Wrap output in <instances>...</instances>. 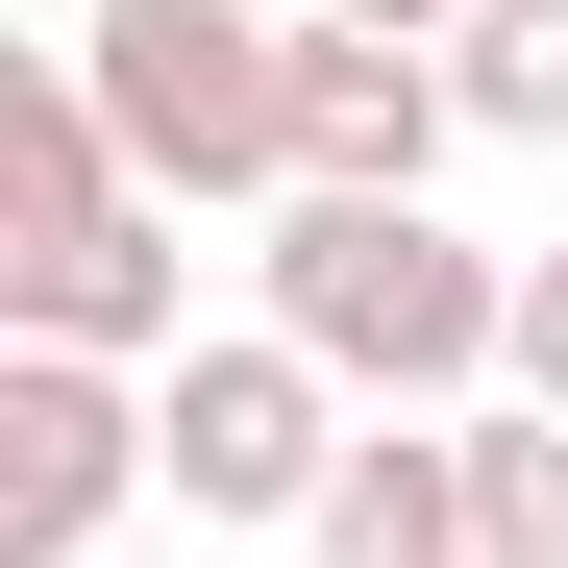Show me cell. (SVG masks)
Returning <instances> with one entry per match:
<instances>
[{"label":"cell","mask_w":568,"mask_h":568,"mask_svg":"<svg viewBox=\"0 0 568 568\" xmlns=\"http://www.w3.org/2000/svg\"><path fill=\"white\" fill-rule=\"evenodd\" d=\"M272 346H322L371 420H495L519 396V247H469L445 199H272Z\"/></svg>","instance_id":"1"},{"label":"cell","mask_w":568,"mask_h":568,"mask_svg":"<svg viewBox=\"0 0 568 568\" xmlns=\"http://www.w3.org/2000/svg\"><path fill=\"white\" fill-rule=\"evenodd\" d=\"M0 346H74V371H173L199 346V223L124 173L74 50L0 74Z\"/></svg>","instance_id":"2"},{"label":"cell","mask_w":568,"mask_h":568,"mask_svg":"<svg viewBox=\"0 0 568 568\" xmlns=\"http://www.w3.org/2000/svg\"><path fill=\"white\" fill-rule=\"evenodd\" d=\"M74 100L124 124V173L173 223H223V199H297V0H74Z\"/></svg>","instance_id":"3"},{"label":"cell","mask_w":568,"mask_h":568,"mask_svg":"<svg viewBox=\"0 0 568 568\" xmlns=\"http://www.w3.org/2000/svg\"><path fill=\"white\" fill-rule=\"evenodd\" d=\"M149 420H173V519H322V469H346V371L322 346H272V322H199L149 371Z\"/></svg>","instance_id":"4"},{"label":"cell","mask_w":568,"mask_h":568,"mask_svg":"<svg viewBox=\"0 0 568 568\" xmlns=\"http://www.w3.org/2000/svg\"><path fill=\"white\" fill-rule=\"evenodd\" d=\"M124 495H173V420L149 371H74V346H0V568H100Z\"/></svg>","instance_id":"5"},{"label":"cell","mask_w":568,"mask_h":568,"mask_svg":"<svg viewBox=\"0 0 568 568\" xmlns=\"http://www.w3.org/2000/svg\"><path fill=\"white\" fill-rule=\"evenodd\" d=\"M469 149V74L396 26H297V199H445Z\"/></svg>","instance_id":"6"},{"label":"cell","mask_w":568,"mask_h":568,"mask_svg":"<svg viewBox=\"0 0 568 568\" xmlns=\"http://www.w3.org/2000/svg\"><path fill=\"white\" fill-rule=\"evenodd\" d=\"M297 544L322 568H469V420H346V469H322Z\"/></svg>","instance_id":"7"},{"label":"cell","mask_w":568,"mask_h":568,"mask_svg":"<svg viewBox=\"0 0 568 568\" xmlns=\"http://www.w3.org/2000/svg\"><path fill=\"white\" fill-rule=\"evenodd\" d=\"M445 74H469V149H568V0H469Z\"/></svg>","instance_id":"8"},{"label":"cell","mask_w":568,"mask_h":568,"mask_svg":"<svg viewBox=\"0 0 568 568\" xmlns=\"http://www.w3.org/2000/svg\"><path fill=\"white\" fill-rule=\"evenodd\" d=\"M469 568H568V420L544 396L469 420Z\"/></svg>","instance_id":"9"},{"label":"cell","mask_w":568,"mask_h":568,"mask_svg":"<svg viewBox=\"0 0 568 568\" xmlns=\"http://www.w3.org/2000/svg\"><path fill=\"white\" fill-rule=\"evenodd\" d=\"M519 396L568 420V247H519Z\"/></svg>","instance_id":"10"},{"label":"cell","mask_w":568,"mask_h":568,"mask_svg":"<svg viewBox=\"0 0 568 568\" xmlns=\"http://www.w3.org/2000/svg\"><path fill=\"white\" fill-rule=\"evenodd\" d=\"M297 26H396V50H445V26H469V0H297Z\"/></svg>","instance_id":"11"},{"label":"cell","mask_w":568,"mask_h":568,"mask_svg":"<svg viewBox=\"0 0 568 568\" xmlns=\"http://www.w3.org/2000/svg\"><path fill=\"white\" fill-rule=\"evenodd\" d=\"M100 568H149V544H100Z\"/></svg>","instance_id":"12"}]
</instances>
